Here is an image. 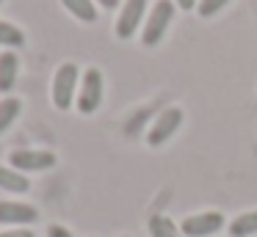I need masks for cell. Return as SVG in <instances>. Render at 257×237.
I'll use <instances>...</instances> for the list:
<instances>
[{
	"label": "cell",
	"instance_id": "6da1fadb",
	"mask_svg": "<svg viewBox=\"0 0 257 237\" xmlns=\"http://www.w3.org/2000/svg\"><path fill=\"white\" fill-rule=\"evenodd\" d=\"M172 20H174V3H172V0H158L155 9L150 11V17H147L144 33H141V42H144V47H155V44L161 42L163 36H166Z\"/></svg>",
	"mask_w": 257,
	"mask_h": 237
},
{
	"label": "cell",
	"instance_id": "7a4b0ae2",
	"mask_svg": "<svg viewBox=\"0 0 257 237\" xmlns=\"http://www.w3.org/2000/svg\"><path fill=\"white\" fill-rule=\"evenodd\" d=\"M75 86H78V66L64 64L58 66L56 77H53V105L58 110H67L75 99Z\"/></svg>",
	"mask_w": 257,
	"mask_h": 237
},
{
	"label": "cell",
	"instance_id": "3957f363",
	"mask_svg": "<svg viewBox=\"0 0 257 237\" xmlns=\"http://www.w3.org/2000/svg\"><path fill=\"white\" fill-rule=\"evenodd\" d=\"M102 102V75L100 69H86L83 83H80V97H78V110L80 113H94Z\"/></svg>",
	"mask_w": 257,
	"mask_h": 237
},
{
	"label": "cell",
	"instance_id": "277c9868",
	"mask_svg": "<svg viewBox=\"0 0 257 237\" xmlns=\"http://www.w3.org/2000/svg\"><path fill=\"white\" fill-rule=\"evenodd\" d=\"M12 160V168L17 171H47L56 165V154L53 152H45V149H20V152H12L9 154Z\"/></svg>",
	"mask_w": 257,
	"mask_h": 237
},
{
	"label": "cell",
	"instance_id": "5b68a950",
	"mask_svg": "<svg viewBox=\"0 0 257 237\" xmlns=\"http://www.w3.org/2000/svg\"><path fill=\"white\" fill-rule=\"evenodd\" d=\"M180 121H183V110H180V108H169V110H163V113L155 119L152 130L147 132V143H150V146H161V143H166L169 138H172L174 132H177Z\"/></svg>",
	"mask_w": 257,
	"mask_h": 237
},
{
	"label": "cell",
	"instance_id": "8992f818",
	"mask_svg": "<svg viewBox=\"0 0 257 237\" xmlns=\"http://www.w3.org/2000/svg\"><path fill=\"white\" fill-rule=\"evenodd\" d=\"M224 226V215L221 212H202V215H191V218L183 220V234L185 237H207L216 234Z\"/></svg>",
	"mask_w": 257,
	"mask_h": 237
},
{
	"label": "cell",
	"instance_id": "52a82bcc",
	"mask_svg": "<svg viewBox=\"0 0 257 237\" xmlns=\"http://www.w3.org/2000/svg\"><path fill=\"white\" fill-rule=\"evenodd\" d=\"M144 9H147V0H127L124 3V9L119 11V20H116V36L119 39L133 36L141 17H144Z\"/></svg>",
	"mask_w": 257,
	"mask_h": 237
},
{
	"label": "cell",
	"instance_id": "ba28073f",
	"mask_svg": "<svg viewBox=\"0 0 257 237\" xmlns=\"http://www.w3.org/2000/svg\"><path fill=\"white\" fill-rule=\"evenodd\" d=\"M39 218L36 207L31 204H20V201H0V223H34Z\"/></svg>",
	"mask_w": 257,
	"mask_h": 237
},
{
	"label": "cell",
	"instance_id": "9c48e42d",
	"mask_svg": "<svg viewBox=\"0 0 257 237\" xmlns=\"http://www.w3.org/2000/svg\"><path fill=\"white\" fill-rule=\"evenodd\" d=\"M17 72H20L17 55H14V53H3V55H0V91H3V94L14 88Z\"/></svg>",
	"mask_w": 257,
	"mask_h": 237
},
{
	"label": "cell",
	"instance_id": "30bf717a",
	"mask_svg": "<svg viewBox=\"0 0 257 237\" xmlns=\"http://www.w3.org/2000/svg\"><path fill=\"white\" fill-rule=\"evenodd\" d=\"M0 187H3V190H12V193H25L28 190V179H25L17 168L0 165Z\"/></svg>",
	"mask_w": 257,
	"mask_h": 237
},
{
	"label": "cell",
	"instance_id": "8fae6325",
	"mask_svg": "<svg viewBox=\"0 0 257 237\" xmlns=\"http://www.w3.org/2000/svg\"><path fill=\"white\" fill-rule=\"evenodd\" d=\"M61 3H64V9L72 17H78L80 22H94L97 20L94 0H61Z\"/></svg>",
	"mask_w": 257,
	"mask_h": 237
},
{
	"label": "cell",
	"instance_id": "7c38bea8",
	"mask_svg": "<svg viewBox=\"0 0 257 237\" xmlns=\"http://www.w3.org/2000/svg\"><path fill=\"white\" fill-rule=\"evenodd\" d=\"M229 234L232 237H251L257 234V209L254 212H243L240 218H235L229 223Z\"/></svg>",
	"mask_w": 257,
	"mask_h": 237
},
{
	"label": "cell",
	"instance_id": "4fadbf2b",
	"mask_svg": "<svg viewBox=\"0 0 257 237\" xmlns=\"http://www.w3.org/2000/svg\"><path fill=\"white\" fill-rule=\"evenodd\" d=\"M20 110H23V102H20L17 97H6L3 102H0V132H6L9 127L14 124V119L20 116Z\"/></svg>",
	"mask_w": 257,
	"mask_h": 237
},
{
	"label": "cell",
	"instance_id": "5bb4252c",
	"mask_svg": "<svg viewBox=\"0 0 257 237\" xmlns=\"http://www.w3.org/2000/svg\"><path fill=\"white\" fill-rule=\"evenodd\" d=\"M0 44L3 47H23L25 44V33L20 28H14L12 22L0 20Z\"/></svg>",
	"mask_w": 257,
	"mask_h": 237
},
{
	"label": "cell",
	"instance_id": "9a60e30c",
	"mask_svg": "<svg viewBox=\"0 0 257 237\" xmlns=\"http://www.w3.org/2000/svg\"><path fill=\"white\" fill-rule=\"evenodd\" d=\"M150 234L152 237H180V231L174 229V223L163 215H152L150 218Z\"/></svg>",
	"mask_w": 257,
	"mask_h": 237
},
{
	"label": "cell",
	"instance_id": "2e32d148",
	"mask_svg": "<svg viewBox=\"0 0 257 237\" xmlns=\"http://www.w3.org/2000/svg\"><path fill=\"white\" fill-rule=\"evenodd\" d=\"M227 3H229V0H199L196 11H199V17H213V14H218Z\"/></svg>",
	"mask_w": 257,
	"mask_h": 237
},
{
	"label": "cell",
	"instance_id": "e0dca14e",
	"mask_svg": "<svg viewBox=\"0 0 257 237\" xmlns=\"http://www.w3.org/2000/svg\"><path fill=\"white\" fill-rule=\"evenodd\" d=\"M47 237H75L69 229H64V226H50L47 229Z\"/></svg>",
	"mask_w": 257,
	"mask_h": 237
},
{
	"label": "cell",
	"instance_id": "ac0fdd59",
	"mask_svg": "<svg viewBox=\"0 0 257 237\" xmlns=\"http://www.w3.org/2000/svg\"><path fill=\"white\" fill-rule=\"evenodd\" d=\"M0 237H34L31 229H12V231H3Z\"/></svg>",
	"mask_w": 257,
	"mask_h": 237
},
{
	"label": "cell",
	"instance_id": "d6986e66",
	"mask_svg": "<svg viewBox=\"0 0 257 237\" xmlns=\"http://www.w3.org/2000/svg\"><path fill=\"white\" fill-rule=\"evenodd\" d=\"M174 3H177L183 11H191V9H196V6H199L196 0H174Z\"/></svg>",
	"mask_w": 257,
	"mask_h": 237
},
{
	"label": "cell",
	"instance_id": "ffe728a7",
	"mask_svg": "<svg viewBox=\"0 0 257 237\" xmlns=\"http://www.w3.org/2000/svg\"><path fill=\"white\" fill-rule=\"evenodd\" d=\"M97 3H100L102 9H116V6H119V0H97Z\"/></svg>",
	"mask_w": 257,
	"mask_h": 237
},
{
	"label": "cell",
	"instance_id": "44dd1931",
	"mask_svg": "<svg viewBox=\"0 0 257 237\" xmlns=\"http://www.w3.org/2000/svg\"><path fill=\"white\" fill-rule=\"evenodd\" d=\"M0 3H3V0H0Z\"/></svg>",
	"mask_w": 257,
	"mask_h": 237
}]
</instances>
